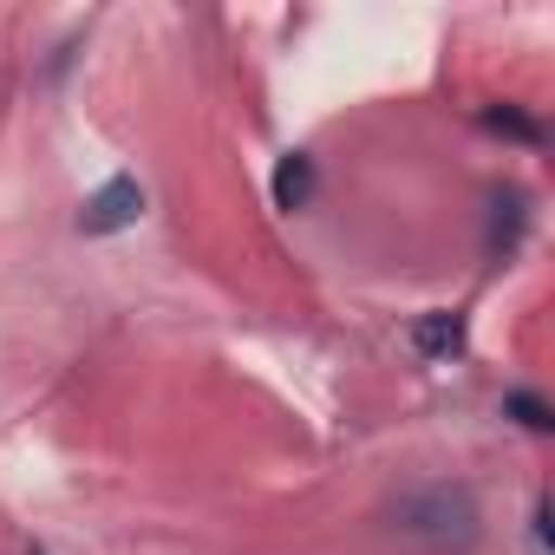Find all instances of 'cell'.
<instances>
[{
	"label": "cell",
	"instance_id": "cell-1",
	"mask_svg": "<svg viewBox=\"0 0 555 555\" xmlns=\"http://www.w3.org/2000/svg\"><path fill=\"white\" fill-rule=\"evenodd\" d=\"M477 496L464 483H418L405 490L392 509H386V529L405 535V542H425V548H470L477 542Z\"/></svg>",
	"mask_w": 555,
	"mask_h": 555
},
{
	"label": "cell",
	"instance_id": "cell-2",
	"mask_svg": "<svg viewBox=\"0 0 555 555\" xmlns=\"http://www.w3.org/2000/svg\"><path fill=\"white\" fill-rule=\"evenodd\" d=\"M144 216V190H138V177H112L86 209H79V229L86 235H118V229H131Z\"/></svg>",
	"mask_w": 555,
	"mask_h": 555
},
{
	"label": "cell",
	"instance_id": "cell-3",
	"mask_svg": "<svg viewBox=\"0 0 555 555\" xmlns=\"http://www.w3.org/2000/svg\"><path fill=\"white\" fill-rule=\"evenodd\" d=\"M314 157L308 151H288L282 164H274V177H268V190H274V209L282 216H301V209H314Z\"/></svg>",
	"mask_w": 555,
	"mask_h": 555
},
{
	"label": "cell",
	"instance_id": "cell-4",
	"mask_svg": "<svg viewBox=\"0 0 555 555\" xmlns=\"http://www.w3.org/2000/svg\"><path fill=\"white\" fill-rule=\"evenodd\" d=\"M522 222H529L522 190H496V196H490V216H483V248H490V255H516Z\"/></svg>",
	"mask_w": 555,
	"mask_h": 555
},
{
	"label": "cell",
	"instance_id": "cell-5",
	"mask_svg": "<svg viewBox=\"0 0 555 555\" xmlns=\"http://www.w3.org/2000/svg\"><path fill=\"white\" fill-rule=\"evenodd\" d=\"M412 347H418L425 360H444V353H464V321H457V314H425V321L412 327Z\"/></svg>",
	"mask_w": 555,
	"mask_h": 555
},
{
	"label": "cell",
	"instance_id": "cell-6",
	"mask_svg": "<svg viewBox=\"0 0 555 555\" xmlns=\"http://www.w3.org/2000/svg\"><path fill=\"white\" fill-rule=\"evenodd\" d=\"M503 412H509L522 431H548V425H555V418H548V405H542L535 392H509V399H503Z\"/></svg>",
	"mask_w": 555,
	"mask_h": 555
},
{
	"label": "cell",
	"instance_id": "cell-7",
	"mask_svg": "<svg viewBox=\"0 0 555 555\" xmlns=\"http://www.w3.org/2000/svg\"><path fill=\"white\" fill-rule=\"evenodd\" d=\"M483 125H490V131L522 138V144H535V138H542V125H535V118H522V112H509V105H503V112H483Z\"/></svg>",
	"mask_w": 555,
	"mask_h": 555
},
{
	"label": "cell",
	"instance_id": "cell-8",
	"mask_svg": "<svg viewBox=\"0 0 555 555\" xmlns=\"http://www.w3.org/2000/svg\"><path fill=\"white\" fill-rule=\"evenodd\" d=\"M34 555H40V548H34Z\"/></svg>",
	"mask_w": 555,
	"mask_h": 555
}]
</instances>
